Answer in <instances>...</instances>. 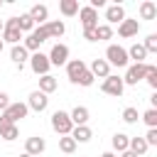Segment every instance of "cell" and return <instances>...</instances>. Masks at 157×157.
<instances>
[{
    "label": "cell",
    "instance_id": "obj_43",
    "mask_svg": "<svg viewBox=\"0 0 157 157\" xmlns=\"http://www.w3.org/2000/svg\"><path fill=\"white\" fill-rule=\"evenodd\" d=\"M20 157H32V155H27V152H22V155H20Z\"/></svg>",
    "mask_w": 157,
    "mask_h": 157
},
{
    "label": "cell",
    "instance_id": "obj_25",
    "mask_svg": "<svg viewBox=\"0 0 157 157\" xmlns=\"http://www.w3.org/2000/svg\"><path fill=\"white\" fill-rule=\"evenodd\" d=\"M128 59H135V64H145V59H147L145 47H142V44H132V47L128 49Z\"/></svg>",
    "mask_w": 157,
    "mask_h": 157
},
{
    "label": "cell",
    "instance_id": "obj_29",
    "mask_svg": "<svg viewBox=\"0 0 157 157\" xmlns=\"http://www.w3.org/2000/svg\"><path fill=\"white\" fill-rule=\"evenodd\" d=\"M128 150H130V152H135V155L140 157V155H145L150 147H147V142H145L142 137H130V145H128Z\"/></svg>",
    "mask_w": 157,
    "mask_h": 157
},
{
    "label": "cell",
    "instance_id": "obj_40",
    "mask_svg": "<svg viewBox=\"0 0 157 157\" xmlns=\"http://www.w3.org/2000/svg\"><path fill=\"white\" fill-rule=\"evenodd\" d=\"M120 157H137L135 152H130V150H125V152H120Z\"/></svg>",
    "mask_w": 157,
    "mask_h": 157
},
{
    "label": "cell",
    "instance_id": "obj_16",
    "mask_svg": "<svg viewBox=\"0 0 157 157\" xmlns=\"http://www.w3.org/2000/svg\"><path fill=\"white\" fill-rule=\"evenodd\" d=\"M0 137H2V140H7V142H12V140H17V137H20V128H17V125H12V123H7L5 118H0Z\"/></svg>",
    "mask_w": 157,
    "mask_h": 157
},
{
    "label": "cell",
    "instance_id": "obj_5",
    "mask_svg": "<svg viewBox=\"0 0 157 157\" xmlns=\"http://www.w3.org/2000/svg\"><path fill=\"white\" fill-rule=\"evenodd\" d=\"M27 113H29L27 103H20V101H17V103H10V105H7L5 110H2V115H0V118H5L7 123H12V125H15L17 120L27 118Z\"/></svg>",
    "mask_w": 157,
    "mask_h": 157
},
{
    "label": "cell",
    "instance_id": "obj_2",
    "mask_svg": "<svg viewBox=\"0 0 157 157\" xmlns=\"http://www.w3.org/2000/svg\"><path fill=\"white\" fill-rule=\"evenodd\" d=\"M105 61H108V66H128V49L125 47H120V44H108V49H105Z\"/></svg>",
    "mask_w": 157,
    "mask_h": 157
},
{
    "label": "cell",
    "instance_id": "obj_1",
    "mask_svg": "<svg viewBox=\"0 0 157 157\" xmlns=\"http://www.w3.org/2000/svg\"><path fill=\"white\" fill-rule=\"evenodd\" d=\"M47 39H49L47 27H44V25H39V27H34V29L25 37V44H22V47H25L27 52H39V47H42Z\"/></svg>",
    "mask_w": 157,
    "mask_h": 157
},
{
    "label": "cell",
    "instance_id": "obj_35",
    "mask_svg": "<svg viewBox=\"0 0 157 157\" xmlns=\"http://www.w3.org/2000/svg\"><path fill=\"white\" fill-rule=\"evenodd\" d=\"M142 47H145L147 54H155V52H157V34H147V39H145Z\"/></svg>",
    "mask_w": 157,
    "mask_h": 157
},
{
    "label": "cell",
    "instance_id": "obj_10",
    "mask_svg": "<svg viewBox=\"0 0 157 157\" xmlns=\"http://www.w3.org/2000/svg\"><path fill=\"white\" fill-rule=\"evenodd\" d=\"M47 105H49L47 93H42V91H32V93H29V98H27V108H29V110L42 113V110H47Z\"/></svg>",
    "mask_w": 157,
    "mask_h": 157
},
{
    "label": "cell",
    "instance_id": "obj_45",
    "mask_svg": "<svg viewBox=\"0 0 157 157\" xmlns=\"http://www.w3.org/2000/svg\"><path fill=\"white\" fill-rule=\"evenodd\" d=\"M0 7H2V2H0Z\"/></svg>",
    "mask_w": 157,
    "mask_h": 157
},
{
    "label": "cell",
    "instance_id": "obj_37",
    "mask_svg": "<svg viewBox=\"0 0 157 157\" xmlns=\"http://www.w3.org/2000/svg\"><path fill=\"white\" fill-rule=\"evenodd\" d=\"M142 140L147 142V147H155V145H157V128H147V135H145Z\"/></svg>",
    "mask_w": 157,
    "mask_h": 157
},
{
    "label": "cell",
    "instance_id": "obj_26",
    "mask_svg": "<svg viewBox=\"0 0 157 157\" xmlns=\"http://www.w3.org/2000/svg\"><path fill=\"white\" fill-rule=\"evenodd\" d=\"M56 86H59V83H56V78H54V76H49V74H47V76H39V91H42V93H47V96H49V93H54V91H56Z\"/></svg>",
    "mask_w": 157,
    "mask_h": 157
},
{
    "label": "cell",
    "instance_id": "obj_33",
    "mask_svg": "<svg viewBox=\"0 0 157 157\" xmlns=\"http://www.w3.org/2000/svg\"><path fill=\"white\" fill-rule=\"evenodd\" d=\"M123 120H125V123H130V125H132V123H137V120H140V113H137V108L128 105V108L123 110Z\"/></svg>",
    "mask_w": 157,
    "mask_h": 157
},
{
    "label": "cell",
    "instance_id": "obj_22",
    "mask_svg": "<svg viewBox=\"0 0 157 157\" xmlns=\"http://www.w3.org/2000/svg\"><path fill=\"white\" fill-rule=\"evenodd\" d=\"M44 27H47V34H49V39H52V37H54V39H59V37L66 32V25H64L61 20H52V22H47Z\"/></svg>",
    "mask_w": 157,
    "mask_h": 157
},
{
    "label": "cell",
    "instance_id": "obj_20",
    "mask_svg": "<svg viewBox=\"0 0 157 157\" xmlns=\"http://www.w3.org/2000/svg\"><path fill=\"white\" fill-rule=\"evenodd\" d=\"M105 20H108V25H113V22H123L125 20V10H123V5H108V10H105Z\"/></svg>",
    "mask_w": 157,
    "mask_h": 157
},
{
    "label": "cell",
    "instance_id": "obj_11",
    "mask_svg": "<svg viewBox=\"0 0 157 157\" xmlns=\"http://www.w3.org/2000/svg\"><path fill=\"white\" fill-rule=\"evenodd\" d=\"M83 71H86V61H83V59H69V61H66V76H69L71 83H76V78H78Z\"/></svg>",
    "mask_w": 157,
    "mask_h": 157
},
{
    "label": "cell",
    "instance_id": "obj_44",
    "mask_svg": "<svg viewBox=\"0 0 157 157\" xmlns=\"http://www.w3.org/2000/svg\"><path fill=\"white\" fill-rule=\"evenodd\" d=\"M0 32H2V22H0Z\"/></svg>",
    "mask_w": 157,
    "mask_h": 157
},
{
    "label": "cell",
    "instance_id": "obj_27",
    "mask_svg": "<svg viewBox=\"0 0 157 157\" xmlns=\"http://www.w3.org/2000/svg\"><path fill=\"white\" fill-rule=\"evenodd\" d=\"M110 142H113V150H115V152H125L128 145H130V135H125V132H115Z\"/></svg>",
    "mask_w": 157,
    "mask_h": 157
},
{
    "label": "cell",
    "instance_id": "obj_31",
    "mask_svg": "<svg viewBox=\"0 0 157 157\" xmlns=\"http://www.w3.org/2000/svg\"><path fill=\"white\" fill-rule=\"evenodd\" d=\"M110 37H113V27H110V25H98V27H96V42L110 39Z\"/></svg>",
    "mask_w": 157,
    "mask_h": 157
},
{
    "label": "cell",
    "instance_id": "obj_9",
    "mask_svg": "<svg viewBox=\"0 0 157 157\" xmlns=\"http://www.w3.org/2000/svg\"><path fill=\"white\" fill-rule=\"evenodd\" d=\"M29 66H32V71H34L37 76H47L52 64H49L47 54H42V52H34V54L29 56Z\"/></svg>",
    "mask_w": 157,
    "mask_h": 157
},
{
    "label": "cell",
    "instance_id": "obj_30",
    "mask_svg": "<svg viewBox=\"0 0 157 157\" xmlns=\"http://www.w3.org/2000/svg\"><path fill=\"white\" fill-rule=\"evenodd\" d=\"M17 27H20V32H27V34H29V32L34 29V22H32V17L25 12V15L17 17Z\"/></svg>",
    "mask_w": 157,
    "mask_h": 157
},
{
    "label": "cell",
    "instance_id": "obj_39",
    "mask_svg": "<svg viewBox=\"0 0 157 157\" xmlns=\"http://www.w3.org/2000/svg\"><path fill=\"white\" fill-rule=\"evenodd\" d=\"M7 105H10V96H7V93H2V91H0V110H5V108H7Z\"/></svg>",
    "mask_w": 157,
    "mask_h": 157
},
{
    "label": "cell",
    "instance_id": "obj_42",
    "mask_svg": "<svg viewBox=\"0 0 157 157\" xmlns=\"http://www.w3.org/2000/svg\"><path fill=\"white\" fill-rule=\"evenodd\" d=\"M2 47H5V42H2V39H0V52H2Z\"/></svg>",
    "mask_w": 157,
    "mask_h": 157
},
{
    "label": "cell",
    "instance_id": "obj_3",
    "mask_svg": "<svg viewBox=\"0 0 157 157\" xmlns=\"http://www.w3.org/2000/svg\"><path fill=\"white\" fill-rule=\"evenodd\" d=\"M71 128H74V123H71V118H69L66 110H54L52 113V130L59 132V137L61 135H69Z\"/></svg>",
    "mask_w": 157,
    "mask_h": 157
},
{
    "label": "cell",
    "instance_id": "obj_24",
    "mask_svg": "<svg viewBox=\"0 0 157 157\" xmlns=\"http://www.w3.org/2000/svg\"><path fill=\"white\" fill-rule=\"evenodd\" d=\"M140 17H142V20H155V17H157V5H155L152 0L140 2Z\"/></svg>",
    "mask_w": 157,
    "mask_h": 157
},
{
    "label": "cell",
    "instance_id": "obj_32",
    "mask_svg": "<svg viewBox=\"0 0 157 157\" xmlns=\"http://www.w3.org/2000/svg\"><path fill=\"white\" fill-rule=\"evenodd\" d=\"M140 118L145 120V125H147V128H157V108H147Z\"/></svg>",
    "mask_w": 157,
    "mask_h": 157
},
{
    "label": "cell",
    "instance_id": "obj_8",
    "mask_svg": "<svg viewBox=\"0 0 157 157\" xmlns=\"http://www.w3.org/2000/svg\"><path fill=\"white\" fill-rule=\"evenodd\" d=\"M47 59H49L52 66H64V64L69 61V47H66V44H54L52 52L47 54Z\"/></svg>",
    "mask_w": 157,
    "mask_h": 157
},
{
    "label": "cell",
    "instance_id": "obj_17",
    "mask_svg": "<svg viewBox=\"0 0 157 157\" xmlns=\"http://www.w3.org/2000/svg\"><path fill=\"white\" fill-rule=\"evenodd\" d=\"M88 71L93 74V78H105V76H110V66H108L105 59H93Z\"/></svg>",
    "mask_w": 157,
    "mask_h": 157
},
{
    "label": "cell",
    "instance_id": "obj_6",
    "mask_svg": "<svg viewBox=\"0 0 157 157\" xmlns=\"http://www.w3.org/2000/svg\"><path fill=\"white\" fill-rule=\"evenodd\" d=\"M101 91L103 93H108V96H115V98H120L123 96V91H125V83H123V78L120 76H105L103 78V83H101Z\"/></svg>",
    "mask_w": 157,
    "mask_h": 157
},
{
    "label": "cell",
    "instance_id": "obj_4",
    "mask_svg": "<svg viewBox=\"0 0 157 157\" xmlns=\"http://www.w3.org/2000/svg\"><path fill=\"white\" fill-rule=\"evenodd\" d=\"M0 39H2V42H10L12 47L20 44L22 32H20V27H17V17H10L7 22H2V37H0Z\"/></svg>",
    "mask_w": 157,
    "mask_h": 157
},
{
    "label": "cell",
    "instance_id": "obj_18",
    "mask_svg": "<svg viewBox=\"0 0 157 157\" xmlns=\"http://www.w3.org/2000/svg\"><path fill=\"white\" fill-rule=\"evenodd\" d=\"M69 135L74 137V142H76V145H78V142H88V140L93 137V132H91V128H88V125H74Z\"/></svg>",
    "mask_w": 157,
    "mask_h": 157
},
{
    "label": "cell",
    "instance_id": "obj_13",
    "mask_svg": "<svg viewBox=\"0 0 157 157\" xmlns=\"http://www.w3.org/2000/svg\"><path fill=\"white\" fill-rule=\"evenodd\" d=\"M44 150H47V142H44V137H39V135H34V137H27V142H25V152H27V155L37 157V155H42Z\"/></svg>",
    "mask_w": 157,
    "mask_h": 157
},
{
    "label": "cell",
    "instance_id": "obj_19",
    "mask_svg": "<svg viewBox=\"0 0 157 157\" xmlns=\"http://www.w3.org/2000/svg\"><path fill=\"white\" fill-rule=\"evenodd\" d=\"M69 118H71V123H74V125H86V123H88V118H91V113H88V108H86V105H76V108L69 113Z\"/></svg>",
    "mask_w": 157,
    "mask_h": 157
},
{
    "label": "cell",
    "instance_id": "obj_7",
    "mask_svg": "<svg viewBox=\"0 0 157 157\" xmlns=\"http://www.w3.org/2000/svg\"><path fill=\"white\" fill-rule=\"evenodd\" d=\"M145 74H147V64H132V66H128V71H125V76H123V83L137 86V83L145 78Z\"/></svg>",
    "mask_w": 157,
    "mask_h": 157
},
{
    "label": "cell",
    "instance_id": "obj_15",
    "mask_svg": "<svg viewBox=\"0 0 157 157\" xmlns=\"http://www.w3.org/2000/svg\"><path fill=\"white\" fill-rule=\"evenodd\" d=\"M137 32H140V22H137V20H128V17H125V20L118 25V34L125 37V39H128V37H135Z\"/></svg>",
    "mask_w": 157,
    "mask_h": 157
},
{
    "label": "cell",
    "instance_id": "obj_14",
    "mask_svg": "<svg viewBox=\"0 0 157 157\" xmlns=\"http://www.w3.org/2000/svg\"><path fill=\"white\" fill-rule=\"evenodd\" d=\"M27 15L32 17L34 27H39V25H47V22H49V20H47V17H49V10H47V5H32Z\"/></svg>",
    "mask_w": 157,
    "mask_h": 157
},
{
    "label": "cell",
    "instance_id": "obj_38",
    "mask_svg": "<svg viewBox=\"0 0 157 157\" xmlns=\"http://www.w3.org/2000/svg\"><path fill=\"white\" fill-rule=\"evenodd\" d=\"M83 39H88V42H96V27H88V29H83Z\"/></svg>",
    "mask_w": 157,
    "mask_h": 157
},
{
    "label": "cell",
    "instance_id": "obj_23",
    "mask_svg": "<svg viewBox=\"0 0 157 157\" xmlns=\"http://www.w3.org/2000/svg\"><path fill=\"white\" fill-rule=\"evenodd\" d=\"M59 10L64 17H74L78 15V0H59Z\"/></svg>",
    "mask_w": 157,
    "mask_h": 157
},
{
    "label": "cell",
    "instance_id": "obj_36",
    "mask_svg": "<svg viewBox=\"0 0 157 157\" xmlns=\"http://www.w3.org/2000/svg\"><path fill=\"white\" fill-rule=\"evenodd\" d=\"M93 81H96V78H93V74H91L88 69H86V71L76 78V83H78V86H93Z\"/></svg>",
    "mask_w": 157,
    "mask_h": 157
},
{
    "label": "cell",
    "instance_id": "obj_28",
    "mask_svg": "<svg viewBox=\"0 0 157 157\" xmlns=\"http://www.w3.org/2000/svg\"><path fill=\"white\" fill-rule=\"evenodd\" d=\"M76 147H78V145L74 142V137H71V135H61V137H59V150H61L64 155L76 152Z\"/></svg>",
    "mask_w": 157,
    "mask_h": 157
},
{
    "label": "cell",
    "instance_id": "obj_41",
    "mask_svg": "<svg viewBox=\"0 0 157 157\" xmlns=\"http://www.w3.org/2000/svg\"><path fill=\"white\" fill-rule=\"evenodd\" d=\"M101 157H115V155H113V152H103Z\"/></svg>",
    "mask_w": 157,
    "mask_h": 157
},
{
    "label": "cell",
    "instance_id": "obj_21",
    "mask_svg": "<svg viewBox=\"0 0 157 157\" xmlns=\"http://www.w3.org/2000/svg\"><path fill=\"white\" fill-rule=\"evenodd\" d=\"M10 59H12V61L22 69V64H25V61H29V52H27L22 44H15V47L10 49Z\"/></svg>",
    "mask_w": 157,
    "mask_h": 157
},
{
    "label": "cell",
    "instance_id": "obj_34",
    "mask_svg": "<svg viewBox=\"0 0 157 157\" xmlns=\"http://www.w3.org/2000/svg\"><path fill=\"white\" fill-rule=\"evenodd\" d=\"M145 81H147L152 88H157V66H155V64H147V74H145Z\"/></svg>",
    "mask_w": 157,
    "mask_h": 157
},
{
    "label": "cell",
    "instance_id": "obj_12",
    "mask_svg": "<svg viewBox=\"0 0 157 157\" xmlns=\"http://www.w3.org/2000/svg\"><path fill=\"white\" fill-rule=\"evenodd\" d=\"M78 17H81V25H83V29H88V27H98V12L93 10V7H78Z\"/></svg>",
    "mask_w": 157,
    "mask_h": 157
}]
</instances>
